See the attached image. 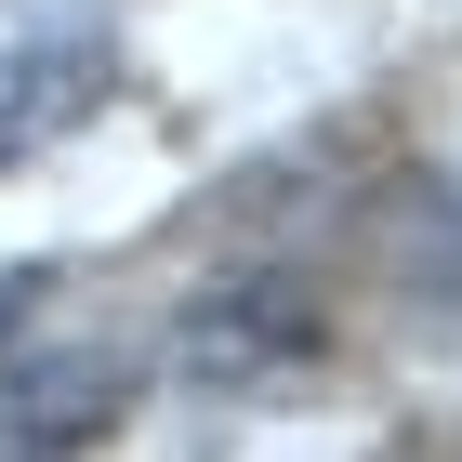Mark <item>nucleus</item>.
<instances>
[{
	"mask_svg": "<svg viewBox=\"0 0 462 462\" xmlns=\"http://www.w3.org/2000/svg\"><path fill=\"white\" fill-rule=\"evenodd\" d=\"M318 344H330L318 291L278 278V264H264V278H212L172 318V370L199 396H264V383H291V370H318Z\"/></svg>",
	"mask_w": 462,
	"mask_h": 462,
	"instance_id": "1",
	"label": "nucleus"
},
{
	"mask_svg": "<svg viewBox=\"0 0 462 462\" xmlns=\"http://www.w3.org/2000/svg\"><path fill=\"white\" fill-rule=\"evenodd\" d=\"M396 291L423 304V330H462V172L410 199V225H396Z\"/></svg>",
	"mask_w": 462,
	"mask_h": 462,
	"instance_id": "4",
	"label": "nucleus"
},
{
	"mask_svg": "<svg viewBox=\"0 0 462 462\" xmlns=\"http://www.w3.org/2000/svg\"><path fill=\"white\" fill-rule=\"evenodd\" d=\"M133 410V356L106 344H0V449H93Z\"/></svg>",
	"mask_w": 462,
	"mask_h": 462,
	"instance_id": "3",
	"label": "nucleus"
},
{
	"mask_svg": "<svg viewBox=\"0 0 462 462\" xmlns=\"http://www.w3.org/2000/svg\"><path fill=\"white\" fill-rule=\"evenodd\" d=\"M106 93H119V40L93 27V14H53V27L0 40V172L53 159L79 119L106 106Z\"/></svg>",
	"mask_w": 462,
	"mask_h": 462,
	"instance_id": "2",
	"label": "nucleus"
},
{
	"mask_svg": "<svg viewBox=\"0 0 462 462\" xmlns=\"http://www.w3.org/2000/svg\"><path fill=\"white\" fill-rule=\"evenodd\" d=\"M40 291H53V264H14V278H0V344L40 318Z\"/></svg>",
	"mask_w": 462,
	"mask_h": 462,
	"instance_id": "5",
	"label": "nucleus"
}]
</instances>
